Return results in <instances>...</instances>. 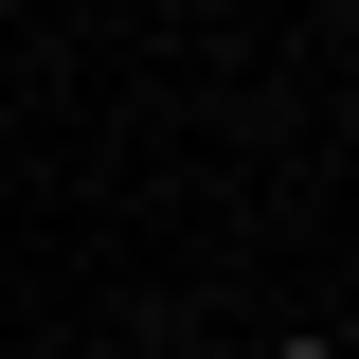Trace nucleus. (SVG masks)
<instances>
[{
    "mask_svg": "<svg viewBox=\"0 0 359 359\" xmlns=\"http://www.w3.org/2000/svg\"><path fill=\"white\" fill-rule=\"evenodd\" d=\"M269 359H341V341H323V323H287V341H269Z\"/></svg>",
    "mask_w": 359,
    "mask_h": 359,
    "instance_id": "2",
    "label": "nucleus"
},
{
    "mask_svg": "<svg viewBox=\"0 0 359 359\" xmlns=\"http://www.w3.org/2000/svg\"><path fill=\"white\" fill-rule=\"evenodd\" d=\"M126 359H216V341H198V323H144V341H126Z\"/></svg>",
    "mask_w": 359,
    "mask_h": 359,
    "instance_id": "1",
    "label": "nucleus"
}]
</instances>
